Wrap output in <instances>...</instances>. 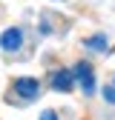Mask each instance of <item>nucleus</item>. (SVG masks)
Instances as JSON below:
<instances>
[{"instance_id": "obj_1", "label": "nucleus", "mask_w": 115, "mask_h": 120, "mask_svg": "<svg viewBox=\"0 0 115 120\" xmlns=\"http://www.w3.org/2000/svg\"><path fill=\"white\" fill-rule=\"evenodd\" d=\"M72 77L81 83L83 94H92V92H95V74H92L89 63H75V69H72Z\"/></svg>"}, {"instance_id": "obj_2", "label": "nucleus", "mask_w": 115, "mask_h": 120, "mask_svg": "<svg viewBox=\"0 0 115 120\" xmlns=\"http://www.w3.org/2000/svg\"><path fill=\"white\" fill-rule=\"evenodd\" d=\"M14 92H17L23 100H35L40 94V83L35 77H17V80H14Z\"/></svg>"}, {"instance_id": "obj_3", "label": "nucleus", "mask_w": 115, "mask_h": 120, "mask_svg": "<svg viewBox=\"0 0 115 120\" xmlns=\"http://www.w3.org/2000/svg\"><path fill=\"white\" fill-rule=\"evenodd\" d=\"M0 46H3V52H17L23 46V32L20 29H6L0 34Z\"/></svg>"}, {"instance_id": "obj_4", "label": "nucleus", "mask_w": 115, "mask_h": 120, "mask_svg": "<svg viewBox=\"0 0 115 120\" xmlns=\"http://www.w3.org/2000/svg\"><path fill=\"white\" fill-rule=\"evenodd\" d=\"M72 71H55L52 74V89H58V92H72Z\"/></svg>"}, {"instance_id": "obj_5", "label": "nucleus", "mask_w": 115, "mask_h": 120, "mask_svg": "<svg viewBox=\"0 0 115 120\" xmlns=\"http://www.w3.org/2000/svg\"><path fill=\"white\" fill-rule=\"evenodd\" d=\"M86 49H92V52H107V37L104 34H95L86 40Z\"/></svg>"}, {"instance_id": "obj_6", "label": "nucleus", "mask_w": 115, "mask_h": 120, "mask_svg": "<svg viewBox=\"0 0 115 120\" xmlns=\"http://www.w3.org/2000/svg\"><path fill=\"white\" fill-rule=\"evenodd\" d=\"M104 100L107 103H115V86H107L104 89Z\"/></svg>"}, {"instance_id": "obj_7", "label": "nucleus", "mask_w": 115, "mask_h": 120, "mask_svg": "<svg viewBox=\"0 0 115 120\" xmlns=\"http://www.w3.org/2000/svg\"><path fill=\"white\" fill-rule=\"evenodd\" d=\"M40 120H58V114H55V112H43Z\"/></svg>"}]
</instances>
